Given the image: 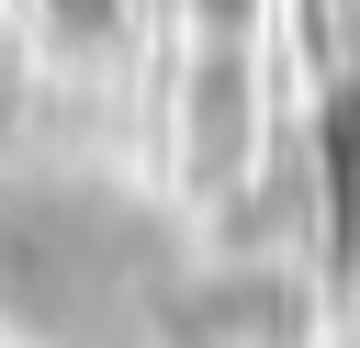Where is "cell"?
I'll use <instances>...</instances> for the list:
<instances>
[{"instance_id":"1","label":"cell","mask_w":360,"mask_h":348,"mask_svg":"<svg viewBox=\"0 0 360 348\" xmlns=\"http://www.w3.org/2000/svg\"><path fill=\"white\" fill-rule=\"evenodd\" d=\"M158 303V247L135 213L90 191H22L0 202V314L56 348H112Z\"/></svg>"}]
</instances>
